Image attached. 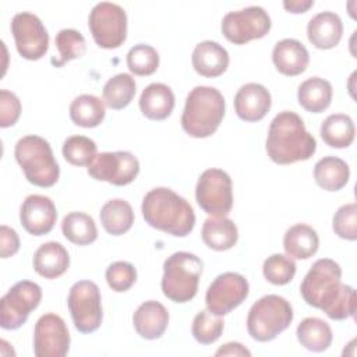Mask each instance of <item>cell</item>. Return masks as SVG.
Wrapping results in <instances>:
<instances>
[{"label":"cell","instance_id":"1","mask_svg":"<svg viewBox=\"0 0 357 357\" xmlns=\"http://www.w3.org/2000/svg\"><path fill=\"white\" fill-rule=\"evenodd\" d=\"M308 305L322 310L331 319L354 317L356 290L342 283V268L331 258L317 259L300 284Z\"/></svg>","mask_w":357,"mask_h":357},{"label":"cell","instance_id":"2","mask_svg":"<svg viewBox=\"0 0 357 357\" xmlns=\"http://www.w3.org/2000/svg\"><path fill=\"white\" fill-rule=\"evenodd\" d=\"M265 149L272 162L291 165L310 159L317 151V141L297 113L284 110L271 121Z\"/></svg>","mask_w":357,"mask_h":357},{"label":"cell","instance_id":"3","mask_svg":"<svg viewBox=\"0 0 357 357\" xmlns=\"http://www.w3.org/2000/svg\"><path fill=\"white\" fill-rule=\"evenodd\" d=\"M141 211L151 227L176 237H185L195 225V213L188 201L166 187L146 192Z\"/></svg>","mask_w":357,"mask_h":357},{"label":"cell","instance_id":"4","mask_svg":"<svg viewBox=\"0 0 357 357\" xmlns=\"http://www.w3.org/2000/svg\"><path fill=\"white\" fill-rule=\"evenodd\" d=\"M225 117V98L213 86H195L185 99L181 116L183 130L194 138L211 137Z\"/></svg>","mask_w":357,"mask_h":357},{"label":"cell","instance_id":"5","mask_svg":"<svg viewBox=\"0 0 357 357\" xmlns=\"http://www.w3.org/2000/svg\"><path fill=\"white\" fill-rule=\"evenodd\" d=\"M14 156L31 184L47 188L59 180L60 167L45 138L38 135L20 138L14 148Z\"/></svg>","mask_w":357,"mask_h":357},{"label":"cell","instance_id":"6","mask_svg":"<svg viewBox=\"0 0 357 357\" xmlns=\"http://www.w3.org/2000/svg\"><path fill=\"white\" fill-rule=\"evenodd\" d=\"M202 261L191 252L178 251L166 258L163 264L162 291L174 303H187L198 291L202 273Z\"/></svg>","mask_w":357,"mask_h":357},{"label":"cell","instance_id":"7","mask_svg":"<svg viewBox=\"0 0 357 357\" xmlns=\"http://www.w3.org/2000/svg\"><path fill=\"white\" fill-rule=\"evenodd\" d=\"M293 321L290 303L278 294H266L252 304L247 317V331L258 342L273 340Z\"/></svg>","mask_w":357,"mask_h":357},{"label":"cell","instance_id":"8","mask_svg":"<svg viewBox=\"0 0 357 357\" xmlns=\"http://www.w3.org/2000/svg\"><path fill=\"white\" fill-rule=\"evenodd\" d=\"M88 25L95 43L103 49H117L127 38V15L116 3L95 4L89 13Z\"/></svg>","mask_w":357,"mask_h":357},{"label":"cell","instance_id":"9","mask_svg":"<svg viewBox=\"0 0 357 357\" xmlns=\"http://www.w3.org/2000/svg\"><path fill=\"white\" fill-rule=\"evenodd\" d=\"M74 326L81 333L95 332L103 318L102 297L95 282L79 280L70 289L67 298Z\"/></svg>","mask_w":357,"mask_h":357},{"label":"cell","instance_id":"10","mask_svg":"<svg viewBox=\"0 0 357 357\" xmlns=\"http://www.w3.org/2000/svg\"><path fill=\"white\" fill-rule=\"evenodd\" d=\"M231 178L222 169H206L198 178L195 199L211 216H226L233 206Z\"/></svg>","mask_w":357,"mask_h":357},{"label":"cell","instance_id":"11","mask_svg":"<svg viewBox=\"0 0 357 357\" xmlns=\"http://www.w3.org/2000/svg\"><path fill=\"white\" fill-rule=\"evenodd\" d=\"M42 300V289L31 280L17 282L1 298L0 325L3 329L14 331L22 326L31 311H33Z\"/></svg>","mask_w":357,"mask_h":357},{"label":"cell","instance_id":"12","mask_svg":"<svg viewBox=\"0 0 357 357\" xmlns=\"http://www.w3.org/2000/svg\"><path fill=\"white\" fill-rule=\"evenodd\" d=\"M271 17L259 6H250L227 13L222 20V33L234 45H244L264 38L271 31Z\"/></svg>","mask_w":357,"mask_h":357},{"label":"cell","instance_id":"13","mask_svg":"<svg viewBox=\"0 0 357 357\" xmlns=\"http://www.w3.org/2000/svg\"><path fill=\"white\" fill-rule=\"evenodd\" d=\"M248 291L250 284L243 275L225 272L209 284L205 294L206 308L213 315H226L247 298Z\"/></svg>","mask_w":357,"mask_h":357},{"label":"cell","instance_id":"14","mask_svg":"<svg viewBox=\"0 0 357 357\" xmlns=\"http://www.w3.org/2000/svg\"><path fill=\"white\" fill-rule=\"evenodd\" d=\"M11 33L15 47L26 60L42 59L49 49V33L40 18L32 13L22 11L11 20Z\"/></svg>","mask_w":357,"mask_h":357},{"label":"cell","instance_id":"15","mask_svg":"<svg viewBox=\"0 0 357 357\" xmlns=\"http://www.w3.org/2000/svg\"><path fill=\"white\" fill-rule=\"evenodd\" d=\"M139 173V162L128 151L102 152L88 166V174L98 181H107L113 185H127Z\"/></svg>","mask_w":357,"mask_h":357},{"label":"cell","instance_id":"16","mask_svg":"<svg viewBox=\"0 0 357 357\" xmlns=\"http://www.w3.org/2000/svg\"><path fill=\"white\" fill-rule=\"evenodd\" d=\"M70 349V333L64 319L53 312L42 315L33 329L36 357H64Z\"/></svg>","mask_w":357,"mask_h":357},{"label":"cell","instance_id":"17","mask_svg":"<svg viewBox=\"0 0 357 357\" xmlns=\"http://www.w3.org/2000/svg\"><path fill=\"white\" fill-rule=\"evenodd\" d=\"M57 219L54 202L39 194L28 195L20 209V220L22 227L32 236H43L52 231Z\"/></svg>","mask_w":357,"mask_h":357},{"label":"cell","instance_id":"18","mask_svg":"<svg viewBox=\"0 0 357 357\" xmlns=\"http://www.w3.org/2000/svg\"><path fill=\"white\" fill-rule=\"evenodd\" d=\"M272 98L269 91L257 82L244 84L234 96L236 114L244 121H259L269 112Z\"/></svg>","mask_w":357,"mask_h":357},{"label":"cell","instance_id":"19","mask_svg":"<svg viewBox=\"0 0 357 357\" xmlns=\"http://www.w3.org/2000/svg\"><path fill=\"white\" fill-rule=\"evenodd\" d=\"M272 61L276 70L283 75L296 77L308 67L310 54L300 40L286 38L273 46Z\"/></svg>","mask_w":357,"mask_h":357},{"label":"cell","instance_id":"20","mask_svg":"<svg viewBox=\"0 0 357 357\" xmlns=\"http://www.w3.org/2000/svg\"><path fill=\"white\" fill-rule=\"evenodd\" d=\"M194 70L206 78H215L222 75L229 66L227 50L213 40L199 42L191 56Z\"/></svg>","mask_w":357,"mask_h":357},{"label":"cell","instance_id":"21","mask_svg":"<svg viewBox=\"0 0 357 357\" xmlns=\"http://www.w3.org/2000/svg\"><path fill=\"white\" fill-rule=\"evenodd\" d=\"M132 324L141 337L148 340L159 339L167 328L169 312L159 301L148 300L134 312Z\"/></svg>","mask_w":357,"mask_h":357},{"label":"cell","instance_id":"22","mask_svg":"<svg viewBox=\"0 0 357 357\" xmlns=\"http://www.w3.org/2000/svg\"><path fill=\"white\" fill-rule=\"evenodd\" d=\"M343 33V24L340 17L332 11H322L314 15L307 25L308 40L317 49H332L335 47Z\"/></svg>","mask_w":357,"mask_h":357},{"label":"cell","instance_id":"23","mask_svg":"<svg viewBox=\"0 0 357 357\" xmlns=\"http://www.w3.org/2000/svg\"><path fill=\"white\" fill-rule=\"evenodd\" d=\"M174 107V93L166 84L152 82L139 96V109L149 120L167 119Z\"/></svg>","mask_w":357,"mask_h":357},{"label":"cell","instance_id":"24","mask_svg":"<svg viewBox=\"0 0 357 357\" xmlns=\"http://www.w3.org/2000/svg\"><path fill=\"white\" fill-rule=\"evenodd\" d=\"M68 266L70 255L57 241H47L42 244L33 254V269L45 279H56L61 276Z\"/></svg>","mask_w":357,"mask_h":357},{"label":"cell","instance_id":"25","mask_svg":"<svg viewBox=\"0 0 357 357\" xmlns=\"http://www.w3.org/2000/svg\"><path fill=\"white\" fill-rule=\"evenodd\" d=\"M319 247V237L308 225L297 223L289 227L283 237V248L290 258L308 259Z\"/></svg>","mask_w":357,"mask_h":357},{"label":"cell","instance_id":"26","mask_svg":"<svg viewBox=\"0 0 357 357\" xmlns=\"http://www.w3.org/2000/svg\"><path fill=\"white\" fill-rule=\"evenodd\" d=\"M204 243L215 251H226L236 245L238 230L233 220L225 216H211L202 226Z\"/></svg>","mask_w":357,"mask_h":357},{"label":"cell","instance_id":"27","mask_svg":"<svg viewBox=\"0 0 357 357\" xmlns=\"http://www.w3.org/2000/svg\"><path fill=\"white\" fill-rule=\"evenodd\" d=\"M350 177L349 165L337 156H325L314 166V178L317 184L326 191L342 190Z\"/></svg>","mask_w":357,"mask_h":357},{"label":"cell","instance_id":"28","mask_svg":"<svg viewBox=\"0 0 357 357\" xmlns=\"http://www.w3.org/2000/svg\"><path fill=\"white\" fill-rule=\"evenodd\" d=\"M332 93L333 91L329 81L319 77H311L300 84L297 99L300 106L307 112L321 113L329 107Z\"/></svg>","mask_w":357,"mask_h":357},{"label":"cell","instance_id":"29","mask_svg":"<svg viewBox=\"0 0 357 357\" xmlns=\"http://www.w3.org/2000/svg\"><path fill=\"white\" fill-rule=\"evenodd\" d=\"M297 340L310 351H325L333 339L331 326L321 318L308 317L304 318L296 331Z\"/></svg>","mask_w":357,"mask_h":357},{"label":"cell","instance_id":"30","mask_svg":"<svg viewBox=\"0 0 357 357\" xmlns=\"http://www.w3.org/2000/svg\"><path fill=\"white\" fill-rule=\"evenodd\" d=\"M99 216L102 226L112 236L127 233L134 223V211L131 205L121 198L107 201L102 206Z\"/></svg>","mask_w":357,"mask_h":357},{"label":"cell","instance_id":"31","mask_svg":"<svg viewBox=\"0 0 357 357\" xmlns=\"http://www.w3.org/2000/svg\"><path fill=\"white\" fill-rule=\"evenodd\" d=\"M356 127L350 116L336 113L328 116L321 124V137L332 148H347L354 141Z\"/></svg>","mask_w":357,"mask_h":357},{"label":"cell","instance_id":"32","mask_svg":"<svg viewBox=\"0 0 357 357\" xmlns=\"http://www.w3.org/2000/svg\"><path fill=\"white\" fill-rule=\"evenodd\" d=\"M105 102L95 95L84 93L70 105V117L74 124L85 128L99 126L105 119Z\"/></svg>","mask_w":357,"mask_h":357},{"label":"cell","instance_id":"33","mask_svg":"<svg viewBox=\"0 0 357 357\" xmlns=\"http://www.w3.org/2000/svg\"><path fill=\"white\" fill-rule=\"evenodd\" d=\"M64 237L77 245H88L98 238V229L92 216L84 212H70L61 220Z\"/></svg>","mask_w":357,"mask_h":357},{"label":"cell","instance_id":"34","mask_svg":"<svg viewBox=\"0 0 357 357\" xmlns=\"http://www.w3.org/2000/svg\"><path fill=\"white\" fill-rule=\"evenodd\" d=\"M102 95L105 105L110 109H124L135 95V79L130 74L120 73L106 81Z\"/></svg>","mask_w":357,"mask_h":357},{"label":"cell","instance_id":"35","mask_svg":"<svg viewBox=\"0 0 357 357\" xmlns=\"http://www.w3.org/2000/svg\"><path fill=\"white\" fill-rule=\"evenodd\" d=\"M54 43H56V47H57L59 56H60L59 60H52V63L56 67H61L64 63H67L70 60L79 59L86 52L85 38L77 29H71V28L61 29L56 35Z\"/></svg>","mask_w":357,"mask_h":357},{"label":"cell","instance_id":"36","mask_svg":"<svg viewBox=\"0 0 357 357\" xmlns=\"http://www.w3.org/2000/svg\"><path fill=\"white\" fill-rule=\"evenodd\" d=\"M63 156L74 166H89L96 158V144L84 135H71L63 142Z\"/></svg>","mask_w":357,"mask_h":357},{"label":"cell","instance_id":"37","mask_svg":"<svg viewBox=\"0 0 357 357\" xmlns=\"http://www.w3.org/2000/svg\"><path fill=\"white\" fill-rule=\"evenodd\" d=\"M225 328V322L220 317L213 315L209 310H201L192 321L191 332L195 340L201 344H212L215 343Z\"/></svg>","mask_w":357,"mask_h":357},{"label":"cell","instance_id":"38","mask_svg":"<svg viewBox=\"0 0 357 357\" xmlns=\"http://www.w3.org/2000/svg\"><path fill=\"white\" fill-rule=\"evenodd\" d=\"M127 66L135 75H151L159 67V53L151 45L138 43L128 50Z\"/></svg>","mask_w":357,"mask_h":357},{"label":"cell","instance_id":"39","mask_svg":"<svg viewBox=\"0 0 357 357\" xmlns=\"http://www.w3.org/2000/svg\"><path fill=\"white\" fill-rule=\"evenodd\" d=\"M296 264L290 257L283 254H272L264 261L262 272L265 279L276 286L287 284L296 275Z\"/></svg>","mask_w":357,"mask_h":357},{"label":"cell","instance_id":"40","mask_svg":"<svg viewBox=\"0 0 357 357\" xmlns=\"http://www.w3.org/2000/svg\"><path fill=\"white\" fill-rule=\"evenodd\" d=\"M106 282L109 287L117 293L127 291L137 280V271L132 264L126 261H117L107 266Z\"/></svg>","mask_w":357,"mask_h":357},{"label":"cell","instance_id":"41","mask_svg":"<svg viewBox=\"0 0 357 357\" xmlns=\"http://www.w3.org/2000/svg\"><path fill=\"white\" fill-rule=\"evenodd\" d=\"M332 227L340 238L354 241L357 238V206L354 202L342 205L333 215Z\"/></svg>","mask_w":357,"mask_h":357},{"label":"cell","instance_id":"42","mask_svg":"<svg viewBox=\"0 0 357 357\" xmlns=\"http://www.w3.org/2000/svg\"><path fill=\"white\" fill-rule=\"evenodd\" d=\"M21 114V102L15 93L1 89L0 91V127L7 128L17 123Z\"/></svg>","mask_w":357,"mask_h":357},{"label":"cell","instance_id":"43","mask_svg":"<svg viewBox=\"0 0 357 357\" xmlns=\"http://www.w3.org/2000/svg\"><path fill=\"white\" fill-rule=\"evenodd\" d=\"M20 250V238L14 229L3 225L0 227V255L1 258H8L17 254Z\"/></svg>","mask_w":357,"mask_h":357},{"label":"cell","instance_id":"44","mask_svg":"<svg viewBox=\"0 0 357 357\" xmlns=\"http://www.w3.org/2000/svg\"><path fill=\"white\" fill-rule=\"evenodd\" d=\"M216 356H251V351L247 350L241 343L237 342H230L219 347V350L215 353Z\"/></svg>","mask_w":357,"mask_h":357},{"label":"cell","instance_id":"45","mask_svg":"<svg viewBox=\"0 0 357 357\" xmlns=\"http://www.w3.org/2000/svg\"><path fill=\"white\" fill-rule=\"evenodd\" d=\"M312 6H314V0H290V1H283V7L289 13H294V14L305 13Z\"/></svg>","mask_w":357,"mask_h":357}]
</instances>
